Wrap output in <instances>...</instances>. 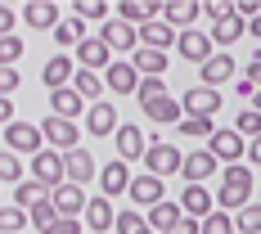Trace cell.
Instances as JSON below:
<instances>
[{
	"label": "cell",
	"mask_w": 261,
	"mask_h": 234,
	"mask_svg": "<svg viewBox=\"0 0 261 234\" xmlns=\"http://www.w3.org/2000/svg\"><path fill=\"white\" fill-rule=\"evenodd\" d=\"M212 198H216V212H243L252 203V167L248 162L221 167V189Z\"/></svg>",
	"instance_id": "obj_1"
},
{
	"label": "cell",
	"mask_w": 261,
	"mask_h": 234,
	"mask_svg": "<svg viewBox=\"0 0 261 234\" xmlns=\"http://www.w3.org/2000/svg\"><path fill=\"white\" fill-rule=\"evenodd\" d=\"M140 162H144V171H149V176H158V180H162V176H176V171H180L185 153L176 149V144H167V140H158V135H153Z\"/></svg>",
	"instance_id": "obj_2"
},
{
	"label": "cell",
	"mask_w": 261,
	"mask_h": 234,
	"mask_svg": "<svg viewBox=\"0 0 261 234\" xmlns=\"http://www.w3.org/2000/svg\"><path fill=\"white\" fill-rule=\"evenodd\" d=\"M5 149L18 153V158H36L45 149V135H41L36 122H9V126H5Z\"/></svg>",
	"instance_id": "obj_3"
},
{
	"label": "cell",
	"mask_w": 261,
	"mask_h": 234,
	"mask_svg": "<svg viewBox=\"0 0 261 234\" xmlns=\"http://www.w3.org/2000/svg\"><path fill=\"white\" fill-rule=\"evenodd\" d=\"M207 153L216 158L221 167H234V162H243V158H248V140H243L234 126H230V131L216 126V131H212V140H207Z\"/></svg>",
	"instance_id": "obj_4"
},
{
	"label": "cell",
	"mask_w": 261,
	"mask_h": 234,
	"mask_svg": "<svg viewBox=\"0 0 261 234\" xmlns=\"http://www.w3.org/2000/svg\"><path fill=\"white\" fill-rule=\"evenodd\" d=\"M41 135H45V149H59V153H68V149L81 144V126L68 122V117H45L41 122Z\"/></svg>",
	"instance_id": "obj_5"
},
{
	"label": "cell",
	"mask_w": 261,
	"mask_h": 234,
	"mask_svg": "<svg viewBox=\"0 0 261 234\" xmlns=\"http://www.w3.org/2000/svg\"><path fill=\"white\" fill-rule=\"evenodd\" d=\"M32 180H41L45 189H59V185L68 180V171H63V153H59V149H41V153L32 158Z\"/></svg>",
	"instance_id": "obj_6"
},
{
	"label": "cell",
	"mask_w": 261,
	"mask_h": 234,
	"mask_svg": "<svg viewBox=\"0 0 261 234\" xmlns=\"http://www.w3.org/2000/svg\"><path fill=\"white\" fill-rule=\"evenodd\" d=\"M63 171H68V185H81V189H86L90 180H99V167H95V153H90V149H81V144L63 153Z\"/></svg>",
	"instance_id": "obj_7"
},
{
	"label": "cell",
	"mask_w": 261,
	"mask_h": 234,
	"mask_svg": "<svg viewBox=\"0 0 261 234\" xmlns=\"http://www.w3.org/2000/svg\"><path fill=\"white\" fill-rule=\"evenodd\" d=\"M180 108L189 117H216V113H221V90H212V86H189L180 95Z\"/></svg>",
	"instance_id": "obj_8"
},
{
	"label": "cell",
	"mask_w": 261,
	"mask_h": 234,
	"mask_svg": "<svg viewBox=\"0 0 261 234\" xmlns=\"http://www.w3.org/2000/svg\"><path fill=\"white\" fill-rule=\"evenodd\" d=\"M176 54H180L185 63H207L212 54H216V45H212V36H203V32H176Z\"/></svg>",
	"instance_id": "obj_9"
},
{
	"label": "cell",
	"mask_w": 261,
	"mask_h": 234,
	"mask_svg": "<svg viewBox=\"0 0 261 234\" xmlns=\"http://www.w3.org/2000/svg\"><path fill=\"white\" fill-rule=\"evenodd\" d=\"M50 203H54V212L59 216H68V221H81V212H86V194H81V185H59V189H50Z\"/></svg>",
	"instance_id": "obj_10"
},
{
	"label": "cell",
	"mask_w": 261,
	"mask_h": 234,
	"mask_svg": "<svg viewBox=\"0 0 261 234\" xmlns=\"http://www.w3.org/2000/svg\"><path fill=\"white\" fill-rule=\"evenodd\" d=\"M59 14H63V9H59V5H50V0H32V5H23V9H18V18H23L27 27H36V32H54V27L63 23Z\"/></svg>",
	"instance_id": "obj_11"
},
{
	"label": "cell",
	"mask_w": 261,
	"mask_h": 234,
	"mask_svg": "<svg viewBox=\"0 0 261 234\" xmlns=\"http://www.w3.org/2000/svg\"><path fill=\"white\" fill-rule=\"evenodd\" d=\"M221 171V162L207 153V149H189V158L180 162V176H185V185H203L207 176H216Z\"/></svg>",
	"instance_id": "obj_12"
},
{
	"label": "cell",
	"mask_w": 261,
	"mask_h": 234,
	"mask_svg": "<svg viewBox=\"0 0 261 234\" xmlns=\"http://www.w3.org/2000/svg\"><path fill=\"white\" fill-rule=\"evenodd\" d=\"M99 41H104L108 50H140V27H130V23H122V18H108L104 23V32H99Z\"/></svg>",
	"instance_id": "obj_13"
},
{
	"label": "cell",
	"mask_w": 261,
	"mask_h": 234,
	"mask_svg": "<svg viewBox=\"0 0 261 234\" xmlns=\"http://www.w3.org/2000/svg\"><path fill=\"white\" fill-rule=\"evenodd\" d=\"M104 86L113 90V95H135V90H140V72L130 68L126 59H113V63L104 68Z\"/></svg>",
	"instance_id": "obj_14"
},
{
	"label": "cell",
	"mask_w": 261,
	"mask_h": 234,
	"mask_svg": "<svg viewBox=\"0 0 261 234\" xmlns=\"http://www.w3.org/2000/svg\"><path fill=\"white\" fill-rule=\"evenodd\" d=\"M117 126H122V117H117V108L108 104V99H99V104H90L86 108V131L90 135H117Z\"/></svg>",
	"instance_id": "obj_15"
},
{
	"label": "cell",
	"mask_w": 261,
	"mask_h": 234,
	"mask_svg": "<svg viewBox=\"0 0 261 234\" xmlns=\"http://www.w3.org/2000/svg\"><path fill=\"white\" fill-rule=\"evenodd\" d=\"M162 5H167V0H117V9H113V14H117L122 23H130V27H144L149 18L162 14Z\"/></svg>",
	"instance_id": "obj_16"
},
{
	"label": "cell",
	"mask_w": 261,
	"mask_h": 234,
	"mask_svg": "<svg viewBox=\"0 0 261 234\" xmlns=\"http://www.w3.org/2000/svg\"><path fill=\"white\" fill-rule=\"evenodd\" d=\"M72 77H77V59H72V54H54V59H45V68H41V81H45L50 90L72 86Z\"/></svg>",
	"instance_id": "obj_17"
},
{
	"label": "cell",
	"mask_w": 261,
	"mask_h": 234,
	"mask_svg": "<svg viewBox=\"0 0 261 234\" xmlns=\"http://www.w3.org/2000/svg\"><path fill=\"white\" fill-rule=\"evenodd\" d=\"M130 203H135V207H158V203H162V198H167V189H162V180H158V176H149V171H144V176H130Z\"/></svg>",
	"instance_id": "obj_18"
},
{
	"label": "cell",
	"mask_w": 261,
	"mask_h": 234,
	"mask_svg": "<svg viewBox=\"0 0 261 234\" xmlns=\"http://www.w3.org/2000/svg\"><path fill=\"white\" fill-rule=\"evenodd\" d=\"M108 63H113V50H108L99 36H86L77 45V68H86V72H104Z\"/></svg>",
	"instance_id": "obj_19"
},
{
	"label": "cell",
	"mask_w": 261,
	"mask_h": 234,
	"mask_svg": "<svg viewBox=\"0 0 261 234\" xmlns=\"http://www.w3.org/2000/svg\"><path fill=\"white\" fill-rule=\"evenodd\" d=\"M144 149H149V135L135 126V122H122L117 126V158L122 162H135V158H144Z\"/></svg>",
	"instance_id": "obj_20"
},
{
	"label": "cell",
	"mask_w": 261,
	"mask_h": 234,
	"mask_svg": "<svg viewBox=\"0 0 261 234\" xmlns=\"http://www.w3.org/2000/svg\"><path fill=\"white\" fill-rule=\"evenodd\" d=\"M130 189V162H122V158H113V162H104L99 167V194H126Z\"/></svg>",
	"instance_id": "obj_21"
},
{
	"label": "cell",
	"mask_w": 261,
	"mask_h": 234,
	"mask_svg": "<svg viewBox=\"0 0 261 234\" xmlns=\"http://www.w3.org/2000/svg\"><path fill=\"white\" fill-rule=\"evenodd\" d=\"M86 230H95V234H104L113 230V221H117V212H113V203H108L104 194H90V203H86Z\"/></svg>",
	"instance_id": "obj_22"
},
{
	"label": "cell",
	"mask_w": 261,
	"mask_h": 234,
	"mask_svg": "<svg viewBox=\"0 0 261 234\" xmlns=\"http://www.w3.org/2000/svg\"><path fill=\"white\" fill-rule=\"evenodd\" d=\"M225 81H234V59H230V50H216L207 63H203V86L221 90Z\"/></svg>",
	"instance_id": "obj_23"
},
{
	"label": "cell",
	"mask_w": 261,
	"mask_h": 234,
	"mask_svg": "<svg viewBox=\"0 0 261 234\" xmlns=\"http://www.w3.org/2000/svg\"><path fill=\"white\" fill-rule=\"evenodd\" d=\"M180 212H185V216H194V221H203V216H212V212H216V198H212L203 185H185Z\"/></svg>",
	"instance_id": "obj_24"
},
{
	"label": "cell",
	"mask_w": 261,
	"mask_h": 234,
	"mask_svg": "<svg viewBox=\"0 0 261 234\" xmlns=\"http://www.w3.org/2000/svg\"><path fill=\"white\" fill-rule=\"evenodd\" d=\"M140 45H144V50H171V45H176V27H167L162 23V18H149V23L140 27Z\"/></svg>",
	"instance_id": "obj_25"
},
{
	"label": "cell",
	"mask_w": 261,
	"mask_h": 234,
	"mask_svg": "<svg viewBox=\"0 0 261 234\" xmlns=\"http://www.w3.org/2000/svg\"><path fill=\"white\" fill-rule=\"evenodd\" d=\"M243 32H248V23H243L234 9H230V14H221V18L212 23V45H234Z\"/></svg>",
	"instance_id": "obj_26"
},
{
	"label": "cell",
	"mask_w": 261,
	"mask_h": 234,
	"mask_svg": "<svg viewBox=\"0 0 261 234\" xmlns=\"http://www.w3.org/2000/svg\"><path fill=\"white\" fill-rule=\"evenodd\" d=\"M144 221H149V230H176V225H180L185 221V212H180V203H171V198H162V203H158V207H149V216H144Z\"/></svg>",
	"instance_id": "obj_27"
},
{
	"label": "cell",
	"mask_w": 261,
	"mask_h": 234,
	"mask_svg": "<svg viewBox=\"0 0 261 234\" xmlns=\"http://www.w3.org/2000/svg\"><path fill=\"white\" fill-rule=\"evenodd\" d=\"M194 14H203V5H194V0H167V5H162V23L167 27H185V32H189Z\"/></svg>",
	"instance_id": "obj_28"
},
{
	"label": "cell",
	"mask_w": 261,
	"mask_h": 234,
	"mask_svg": "<svg viewBox=\"0 0 261 234\" xmlns=\"http://www.w3.org/2000/svg\"><path fill=\"white\" fill-rule=\"evenodd\" d=\"M167 63H171V59H167L162 50H144V45L130 54V68H135L140 77H162V72H167Z\"/></svg>",
	"instance_id": "obj_29"
},
{
	"label": "cell",
	"mask_w": 261,
	"mask_h": 234,
	"mask_svg": "<svg viewBox=\"0 0 261 234\" xmlns=\"http://www.w3.org/2000/svg\"><path fill=\"white\" fill-rule=\"evenodd\" d=\"M144 117H153V122H162V126H180L185 108H180V99L162 95V99H153V104H144Z\"/></svg>",
	"instance_id": "obj_30"
},
{
	"label": "cell",
	"mask_w": 261,
	"mask_h": 234,
	"mask_svg": "<svg viewBox=\"0 0 261 234\" xmlns=\"http://www.w3.org/2000/svg\"><path fill=\"white\" fill-rule=\"evenodd\" d=\"M81 104H86V99H81L72 86H63V90H50V108H54V117H68V122H77V117H81Z\"/></svg>",
	"instance_id": "obj_31"
},
{
	"label": "cell",
	"mask_w": 261,
	"mask_h": 234,
	"mask_svg": "<svg viewBox=\"0 0 261 234\" xmlns=\"http://www.w3.org/2000/svg\"><path fill=\"white\" fill-rule=\"evenodd\" d=\"M72 90H77L86 104H99L108 86H104V77H99V72H86V68H77V77H72Z\"/></svg>",
	"instance_id": "obj_32"
},
{
	"label": "cell",
	"mask_w": 261,
	"mask_h": 234,
	"mask_svg": "<svg viewBox=\"0 0 261 234\" xmlns=\"http://www.w3.org/2000/svg\"><path fill=\"white\" fill-rule=\"evenodd\" d=\"M54 41H59V45H63V50H77L81 41H86V23H81L77 14H68V18H63V23L54 27Z\"/></svg>",
	"instance_id": "obj_33"
},
{
	"label": "cell",
	"mask_w": 261,
	"mask_h": 234,
	"mask_svg": "<svg viewBox=\"0 0 261 234\" xmlns=\"http://www.w3.org/2000/svg\"><path fill=\"white\" fill-rule=\"evenodd\" d=\"M50 198V189L41 180H23V185H14V207H23V212H32L36 203H45Z\"/></svg>",
	"instance_id": "obj_34"
},
{
	"label": "cell",
	"mask_w": 261,
	"mask_h": 234,
	"mask_svg": "<svg viewBox=\"0 0 261 234\" xmlns=\"http://www.w3.org/2000/svg\"><path fill=\"white\" fill-rule=\"evenodd\" d=\"M180 135H189V140H212V131H216V122H212V117H189V113H185L180 117Z\"/></svg>",
	"instance_id": "obj_35"
},
{
	"label": "cell",
	"mask_w": 261,
	"mask_h": 234,
	"mask_svg": "<svg viewBox=\"0 0 261 234\" xmlns=\"http://www.w3.org/2000/svg\"><path fill=\"white\" fill-rule=\"evenodd\" d=\"M198 234H239V230H234V216L230 212H212V216L198 221Z\"/></svg>",
	"instance_id": "obj_36"
},
{
	"label": "cell",
	"mask_w": 261,
	"mask_h": 234,
	"mask_svg": "<svg viewBox=\"0 0 261 234\" xmlns=\"http://www.w3.org/2000/svg\"><path fill=\"white\" fill-rule=\"evenodd\" d=\"M113 230L117 234H153L149 230V221H144V216H140V212H117V221H113Z\"/></svg>",
	"instance_id": "obj_37"
},
{
	"label": "cell",
	"mask_w": 261,
	"mask_h": 234,
	"mask_svg": "<svg viewBox=\"0 0 261 234\" xmlns=\"http://www.w3.org/2000/svg\"><path fill=\"white\" fill-rule=\"evenodd\" d=\"M234 230L239 234H261V203H248L243 212H234Z\"/></svg>",
	"instance_id": "obj_38"
},
{
	"label": "cell",
	"mask_w": 261,
	"mask_h": 234,
	"mask_svg": "<svg viewBox=\"0 0 261 234\" xmlns=\"http://www.w3.org/2000/svg\"><path fill=\"white\" fill-rule=\"evenodd\" d=\"M162 95H171L162 77H140V90H135V99H140V108H144V104H153V99H162Z\"/></svg>",
	"instance_id": "obj_39"
},
{
	"label": "cell",
	"mask_w": 261,
	"mask_h": 234,
	"mask_svg": "<svg viewBox=\"0 0 261 234\" xmlns=\"http://www.w3.org/2000/svg\"><path fill=\"white\" fill-rule=\"evenodd\" d=\"M27 221H32V230H36V234H45L54 221H59V212H54V203L45 198V203H36V207L27 212Z\"/></svg>",
	"instance_id": "obj_40"
},
{
	"label": "cell",
	"mask_w": 261,
	"mask_h": 234,
	"mask_svg": "<svg viewBox=\"0 0 261 234\" xmlns=\"http://www.w3.org/2000/svg\"><path fill=\"white\" fill-rule=\"evenodd\" d=\"M27 225H32V221H27L23 207H14V203L0 207V234H18V230H27Z\"/></svg>",
	"instance_id": "obj_41"
},
{
	"label": "cell",
	"mask_w": 261,
	"mask_h": 234,
	"mask_svg": "<svg viewBox=\"0 0 261 234\" xmlns=\"http://www.w3.org/2000/svg\"><path fill=\"white\" fill-rule=\"evenodd\" d=\"M23 36H18V32H14V36H0V68H14V63H18V59H23Z\"/></svg>",
	"instance_id": "obj_42"
},
{
	"label": "cell",
	"mask_w": 261,
	"mask_h": 234,
	"mask_svg": "<svg viewBox=\"0 0 261 234\" xmlns=\"http://www.w3.org/2000/svg\"><path fill=\"white\" fill-rule=\"evenodd\" d=\"M0 180L23 185V162H18V153H9V149H0Z\"/></svg>",
	"instance_id": "obj_43"
},
{
	"label": "cell",
	"mask_w": 261,
	"mask_h": 234,
	"mask_svg": "<svg viewBox=\"0 0 261 234\" xmlns=\"http://www.w3.org/2000/svg\"><path fill=\"white\" fill-rule=\"evenodd\" d=\"M72 14H77L81 23H86V18H104V23H108L113 5H104V0H77V5H72Z\"/></svg>",
	"instance_id": "obj_44"
},
{
	"label": "cell",
	"mask_w": 261,
	"mask_h": 234,
	"mask_svg": "<svg viewBox=\"0 0 261 234\" xmlns=\"http://www.w3.org/2000/svg\"><path fill=\"white\" fill-rule=\"evenodd\" d=\"M234 131L243 135V140H257V135H261V113H252V108H243V113L234 117Z\"/></svg>",
	"instance_id": "obj_45"
},
{
	"label": "cell",
	"mask_w": 261,
	"mask_h": 234,
	"mask_svg": "<svg viewBox=\"0 0 261 234\" xmlns=\"http://www.w3.org/2000/svg\"><path fill=\"white\" fill-rule=\"evenodd\" d=\"M23 86V77H18V68H0V99H14V90Z\"/></svg>",
	"instance_id": "obj_46"
},
{
	"label": "cell",
	"mask_w": 261,
	"mask_h": 234,
	"mask_svg": "<svg viewBox=\"0 0 261 234\" xmlns=\"http://www.w3.org/2000/svg\"><path fill=\"white\" fill-rule=\"evenodd\" d=\"M14 27H18V9L0 5V36H14Z\"/></svg>",
	"instance_id": "obj_47"
},
{
	"label": "cell",
	"mask_w": 261,
	"mask_h": 234,
	"mask_svg": "<svg viewBox=\"0 0 261 234\" xmlns=\"http://www.w3.org/2000/svg\"><path fill=\"white\" fill-rule=\"evenodd\" d=\"M45 234H81V221H68V216H59V221H54Z\"/></svg>",
	"instance_id": "obj_48"
},
{
	"label": "cell",
	"mask_w": 261,
	"mask_h": 234,
	"mask_svg": "<svg viewBox=\"0 0 261 234\" xmlns=\"http://www.w3.org/2000/svg\"><path fill=\"white\" fill-rule=\"evenodd\" d=\"M243 77H248V81H252V86L261 90V54L252 59V63H248V72H243Z\"/></svg>",
	"instance_id": "obj_49"
},
{
	"label": "cell",
	"mask_w": 261,
	"mask_h": 234,
	"mask_svg": "<svg viewBox=\"0 0 261 234\" xmlns=\"http://www.w3.org/2000/svg\"><path fill=\"white\" fill-rule=\"evenodd\" d=\"M9 122H18L14 117V99H0V126H9Z\"/></svg>",
	"instance_id": "obj_50"
},
{
	"label": "cell",
	"mask_w": 261,
	"mask_h": 234,
	"mask_svg": "<svg viewBox=\"0 0 261 234\" xmlns=\"http://www.w3.org/2000/svg\"><path fill=\"white\" fill-rule=\"evenodd\" d=\"M248 162L261 167V135H257V140H248Z\"/></svg>",
	"instance_id": "obj_51"
},
{
	"label": "cell",
	"mask_w": 261,
	"mask_h": 234,
	"mask_svg": "<svg viewBox=\"0 0 261 234\" xmlns=\"http://www.w3.org/2000/svg\"><path fill=\"white\" fill-rule=\"evenodd\" d=\"M167 234H198V221H194V216H185L180 225H176V230H167Z\"/></svg>",
	"instance_id": "obj_52"
},
{
	"label": "cell",
	"mask_w": 261,
	"mask_h": 234,
	"mask_svg": "<svg viewBox=\"0 0 261 234\" xmlns=\"http://www.w3.org/2000/svg\"><path fill=\"white\" fill-rule=\"evenodd\" d=\"M234 90H239V95H248V99L257 95V86H252V81H248V77H239V81H234Z\"/></svg>",
	"instance_id": "obj_53"
},
{
	"label": "cell",
	"mask_w": 261,
	"mask_h": 234,
	"mask_svg": "<svg viewBox=\"0 0 261 234\" xmlns=\"http://www.w3.org/2000/svg\"><path fill=\"white\" fill-rule=\"evenodd\" d=\"M248 32H252V36H257V41H261V14H257V18H252V23H248Z\"/></svg>",
	"instance_id": "obj_54"
},
{
	"label": "cell",
	"mask_w": 261,
	"mask_h": 234,
	"mask_svg": "<svg viewBox=\"0 0 261 234\" xmlns=\"http://www.w3.org/2000/svg\"><path fill=\"white\" fill-rule=\"evenodd\" d=\"M252 113H261V90H257V95H252Z\"/></svg>",
	"instance_id": "obj_55"
}]
</instances>
